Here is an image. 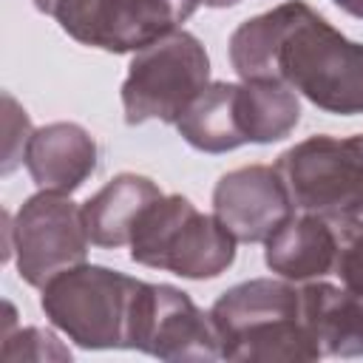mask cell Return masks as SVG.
<instances>
[{
    "label": "cell",
    "mask_w": 363,
    "mask_h": 363,
    "mask_svg": "<svg viewBox=\"0 0 363 363\" xmlns=\"http://www.w3.org/2000/svg\"><path fill=\"white\" fill-rule=\"evenodd\" d=\"M241 79H275L329 113H363V43L346 40L303 0L244 20L230 37Z\"/></svg>",
    "instance_id": "cell-1"
},
{
    "label": "cell",
    "mask_w": 363,
    "mask_h": 363,
    "mask_svg": "<svg viewBox=\"0 0 363 363\" xmlns=\"http://www.w3.org/2000/svg\"><path fill=\"white\" fill-rule=\"evenodd\" d=\"M224 360L306 363L320 349L306 329L301 289L286 278H252L230 286L210 309Z\"/></svg>",
    "instance_id": "cell-2"
},
{
    "label": "cell",
    "mask_w": 363,
    "mask_h": 363,
    "mask_svg": "<svg viewBox=\"0 0 363 363\" xmlns=\"http://www.w3.org/2000/svg\"><path fill=\"white\" fill-rule=\"evenodd\" d=\"M301 119L298 94L275 79L213 82L179 116L182 139L204 153L286 139Z\"/></svg>",
    "instance_id": "cell-3"
},
{
    "label": "cell",
    "mask_w": 363,
    "mask_h": 363,
    "mask_svg": "<svg viewBox=\"0 0 363 363\" xmlns=\"http://www.w3.org/2000/svg\"><path fill=\"white\" fill-rule=\"evenodd\" d=\"M147 284L108 267L77 264L43 286V312L82 349H133Z\"/></svg>",
    "instance_id": "cell-4"
},
{
    "label": "cell",
    "mask_w": 363,
    "mask_h": 363,
    "mask_svg": "<svg viewBox=\"0 0 363 363\" xmlns=\"http://www.w3.org/2000/svg\"><path fill=\"white\" fill-rule=\"evenodd\" d=\"M295 210L326 218L340 241L363 233V133L309 136L275 162Z\"/></svg>",
    "instance_id": "cell-5"
},
{
    "label": "cell",
    "mask_w": 363,
    "mask_h": 363,
    "mask_svg": "<svg viewBox=\"0 0 363 363\" xmlns=\"http://www.w3.org/2000/svg\"><path fill=\"white\" fill-rule=\"evenodd\" d=\"M130 258L153 269L204 281L221 275L235 261V238L216 216L199 213L190 199L162 193L133 224Z\"/></svg>",
    "instance_id": "cell-6"
},
{
    "label": "cell",
    "mask_w": 363,
    "mask_h": 363,
    "mask_svg": "<svg viewBox=\"0 0 363 363\" xmlns=\"http://www.w3.org/2000/svg\"><path fill=\"white\" fill-rule=\"evenodd\" d=\"M210 85V57L190 31H170L139 48L122 82L128 125L147 119L176 125L179 116Z\"/></svg>",
    "instance_id": "cell-7"
},
{
    "label": "cell",
    "mask_w": 363,
    "mask_h": 363,
    "mask_svg": "<svg viewBox=\"0 0 363 363\" xmlns=\"http://www.w3.org/2000/svg\"><path fill=\"white\" fill-rule=\"evenodd\" d=\"M201 0H34L77 43L111 54L139 51L184 23Z\"/></svg>",
    "instance_id": "cell-8"
},
{
    "label": "cell",
    "mask_w": 363,
    "mask_h": 363,
    "mask_svg": "<svg viewBox=\"0 0 363 363\" xmlns=\"http://www.w3.org/2000/svg\"><path fill=\"white\" fill-rule=\"evenodd\" d=\"M88 227L82 207L65 193L40 190L9 221L6 216V258L17 255V272L28 286H45L54 275L85 264Z\"/></svg>",
    "instance_id": "cell-9"
},
{
    "label": "cell",
    "mask_w": 363,
    "mask_h": 363,
    "mask_svg": "<svg viewBox=\"0 0 363 363\" xmlns=\"http://www.w3.org/2000/svg\"><path fill=\"white\" fill-rule=\"evenodd\" d=\"M133 349L159 360H216L218 337L210 320L187 292L167 284H147Z\"/></svg>",
    "instance_id": "cell-10"
},
{
    "label": "cell",
    "mask_w": 363,
    "mask_h": 363,
    "mask_svg": "<svg viewBox=\"0 0 363 363\" xmlns=\"http://www.w3.org/2000/svg\"><path fill=\"white\" fill-rule=\"evenodd\" d=\"M213 216L235 241H267L284 221L295 216L289 190L275 167L250 164L230 170L213 190Z\"/></svg>",
    "instance_id": "cell-11"
},
{
    "label": "cell",
    "mask_w": 363,
    "mask_h": 363,
    "mask_svg": "<svg viewBox=\"0 0 363 363\" xmlns=\"http://www.w3.org/2000/svg\"><path fill=\"white\" fill-rule=\"evenodd\" d=\"M23 162L40 190L68 196L96 170V142L77 122H51L31 133Z\"/></svg>",
    "instance_id": "cell-12"
},
{
    "label": "cell",
    "mask_w": 363,
    "mask_h": 363,
    "mask_svg": "<svg viewBox=\"0 0 363 363\" xmlns=\"http://www.w3.org/2000/svg\"><path fill=\"white\" fill-rule=\"evenodd\" d=\"M264 261L286 281H312L335 272L340 233L315 213H301L284 221L267 241Z\"/></svg>",
    "instance_id": "cell-13"
},
{
    "label": "cell",
    "mask_w": 363,
    "mask_h": 363,
    "mask_svg": "<svg viewBox=\"0 0 363 363\" xmlns=\"http://www.w3.org/2000/svg\"><path fill=\"white\" fill-rule=\"evenodd\" d=\"M303 320L320 354L363 357V298L335 284H306L301 289Z\"/></svg>",
    "instance_id": "cell-14"
},
{
    "label": "cell",
    "mask_w": 363,
    "mask_h": 363,
    "mask_svg": "<svg viewBox=\"0 0 363 363\" xmlns=\"http://www.w3.org/2000/svg\"><path fill=\"white\" fill-rule=\"evenodd\" d=\"M162 190L147 176L119 173L99 193L82 204L88 235L96 247H122L130 244V233L142 210L159 199Z\"/></svg>",
    "instance_id": "cell-15"
},
{
    "label": "cell",
    "mask_w": 363,
    "mask_h": 363,
    "mask_svg": "<svg viewBox=\"0 0 363 363\" xmlns=\"http://www.w3.org/2000/svg\"><path fill=\"white\" fill-rule=\"evenodd\" d=\"M3 346H0V360L3 363H20V360H71V352L57 340L54 332L37 329V326H26L0 335Z\"/></svg>",
    "instance_id": "cell-16"
},
{
    "label": "cell",
    "mask_w": 363,
    "mask_h": 363,
    "mask_svg": "<svg viewBox=\"0 0 363 363\" xmlns=\"http://www.w3.org/2000/svg\"><path fill=\"white\" fill-rule=\"evenodd\" d=\"M3 173H11L20 164V159H26V147L34 130L26 111L14 102L11 94H3Z\"/></svg>",
    "instance_id": "cell-17"
},
{
    "label": "cell",
    "mask_w": 363,
    "mask_h": 363,
    "mask_svg": "<svg viewBox=\"0 0 363 363\" xmlns=\"http://www.w3.org/2000/svg\"><path fill=\"white\" fill-rule=\"evenodd\" d=\"M335 272L340 275V281L349 292L363 298V233L349 235V238L340 241Z\"/></svg>",
    "instance_id": "cell-18"
},
{
    "label": "cell",
    "mask_w": 363,
    "mask_h": 363,
    "mask_svg": "<svg viewBox=\"0 0 363 363\" xmlns=\"http://www.w3.org/2000/svg\"><path fill=\"white\" fill-rule=\"evenodd\" d=\"M335 6H340L343 11H349L352 17H363V0H332Z\"/></svg>",
    "instance_id": "cell-19"
},
{
    "label": "cell",
    "mask_w": 363,
    "mask_h": 363,
    "mask_svg": "<svg viewBox=\"0 0 363 363\" xmlns=\"http://www.w3.org/2000/svg\"><path fill=\"white\" fill-rule=\"evenodd\" d=\"M204 6H210V9H227V6H235V3H241V0H201Z\"/></svg>",
    "instance_id": "cell-20"
}]
</instances>
